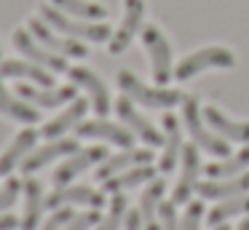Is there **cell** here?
Returning <instances> with one entry per match:
<instances>
[{
	"mask_svg": "<svg viewBox=\"0 0 249 230\" xmlns=\"http://www.w3.org/2000/svg\"><path fill=\"white\" fill-rule=\"evenodd\" d=\"M115 83L129 99L140 102V105L150 107V110H172V107L182 105L185 99V94L177 88H153V86L142 83L131 70H121L115 75Z\"/></svg>",
	"mask_w": 249,
	"mask_h": 230,
	"instance_id": "1",
	"label": "cell"
},
{
	"mask_svg": "<svg viewBox=\"0 0 249 230\" xmlns=\"http://www.w3.org/2000/svg\"><path fill=\"white\" fill-rule=\"evenodd\" d=\"M40 19L49 21L54 30L65 32V35L70 37H78V40H94V43H105L113 37V32H110V27L105 24V21H89V19H70L67 14H62V8H56L54 3H43L38 8Z\"/></svg>",
	"mask_w": 249,
	"mask_h": 230,
	"instance_id": "2",
	"label": "cell"
},
{
	"mask_svg": "<svg viewBox=\"0 0 249 230\" xmlns=\"http://www.w3.org/2000/svg\"><path fill=\"white\" fill-rule=\"evenodd\" d=\"M182 121H185V128H188L190 139L201 150H206L209 155H217V158H228L231 155V142L222 139L217 131L206 128L204 115H201V105L196 96H185L182 99Z\"/></svg>",
	"mask_w": 249,
	"mask_h": 230,
	"instance_id": "3",
	"label": "cell"
},
{
	"mask_svg": "<svg viewBox=\"0 0 249 230\" xmlns=\"http://www.w3.org/2000/svg\"><path fill=\"white\" fill-rule=\"evenodd\" d=\"M233 64H236V56H233L231 48L209 46V48H201V51H193L190 56H185L182 62L174 67V78L177 80H190L193 75L204 72V70H209V67L231 70Z\"/></svg>",
	"mask_w": 249,
	"mask_h": 230,
	"instance_id": "4",
	"label": "cell"
},
{
	"mask_svg": "<svg viewBox=\"0 0 249 230\" xmlns=\"http://www.w3.org/2000/svg\"><path fill=\"white\" fill-rule=\"evenodd\" d=\"M142 40L147 46V53H150V64H153V78H156L158 86H166L169 80L174 78V67H172V46L163 37V32L158 27L147 24L142 27Z\"/></svg>",
	"mask_w": 249,
	"mask_h": 230,
	"instance_id": "5",
	"label": "cell"
},
{
	"mask_svg": "<svg viewBox=\"0 0 249 230\" xmlns=\"http://www.w3.org/2000/svg\"><path fill=\"white\" fill-rule=\"evenodd\" d=\"M105 158H107V150H105L102 144H94V147H81L78 153L67 155L65 163L56 166V171H54V177H51V182H54V187H65V185H70V182L75 179L78 174H83L86 169H91V166H99Z\"/></svg>",
	"mask_w": 249,
	"mask_h": 230,
	"instance_id": "6",
	"label": "cell"
},
{
	"mask_svg": "<svg viewBox=\"0 0 249 230\" xmlns=\"http://www.w3.org/2000/svg\"><path fill=\"white\" fill-rule=\"evenodd\" d=\"M30 32H33V35L38 37L46 48L62 53V56H75V59L89 56V48L83 46L78 37H70V35H65V32L59 35V32H56L49 21H43V19H35V16H33V19H30Z\"/></svg>",
	"mask_w": 249,
	"mask_h": 230,
	"instance_id": "7",
	"label": "cell"
},
{
	"mask_svg": "<svg viewBox=\"0 0 249 230\" xmlns=\"http://www.w3.org/2000/svg\"><path fill=\"white\" fill-rule=\"evenodd\" d=\"M14 46H17V51L22 53V56H27L30 62L40 64V67H46V70H54V72H67V70H70L67 56L51 51V48L38 46V43H35V35L30 30H17L14 32Z\"/></svg>",
	"mask_w": 249,
	"mask_h": 230,
	"instance_id": "8",
	"label": "cell"
},
{
	"mask_svg": "<svg viewBox=\"0 0 249 230\" xmlns=\"http://www.w3.org/2000/svg\"><path fill=\"white\" fill-rule=\"evenodd\" d=\"M182 169H179V179L172 190V203L182 206L190 201L196 185H198V174H201V155H198V144H182Z\"/></svg>",
	"mask_w": 249,
	"mask_h": 230,
	"instance_id": "9",
	"label": "cell"
},
{
	"mask_svg": "<svg viewBox=\"0 0 249 230\" xmlns=\"http://www.w3.org/2000/svg\"><path fill=\"white\" fill-rule=\"evenodd\" d=\"M91 206V209H102L105 206V193L94 190L89 185H65V187H54L51 195H46V209H62V206Z\"/></svg>",
	"mask_w": 249,
	"mask_h": 230,
	"instance_id": "10",
	"label": "cell"
},
{
	"mask_svg": "<svg viewBox=\"0 0 249 230\" xmlns=\"http://www.w3.org/2000/svg\"><path fill=\"white\" fill-rule=\"evenodd\" d=\"M75 128H78V137L102 139V142L118 144L121 150L134 147V131H131V128H126V126H121V123L105 121V118H97V121H81Z\"/></svg>",
	"mask_w": 249,
	"mask_h": 230,
	"instance_id": "11",
	"label": "cell"
},
{
	"mask_svg": "<svg viewBox=\"0 0 249 230\" xmlns=\"http://www.w3.org/2000/svg\"><path fill=\"white\" fill-rule=\"evenodd\" d=\"M113 107H115V112H118V118L126 123V128H131V131H134V137H140L142 142H147L150 147H158V144L163 147V131H158V128L153 126L145 115H140V112H137L134 99H129V96L124 94Z\"/></svg>",
	"mask_w": 249,
	"mask_h": 230,
	"instance_id": "12",
	"label": "cell"
},
{
	"mask_svg": "<svg viewBox=\"0 0 249 230\" xmlns=\"http://www.w3.org/2000/svg\"><path fill=\"white\" fill-rule=\"evenodd\" d=\"M142 19H145V0H124V19L113 37H110V53H124L131 46L134 35L142 30Z\"/></svg>",
	"mask_w": 249,
	"mask_h": 230,
	"instance_id": "13",
	"label": "cell"
},
{
	"mask_svg": "<svg viewBox=\"0 0 249 230\" xmlns=\"http://www.w3.org/2000/svg\"><path fill=\"white\" fill-rule=\"evenodd\" d=\"M17 94L22 96V99L33 102L35 107H46V110H54V107H62L67 105V102L78 99V91L75 86H51V88H46V86H30V83H19L17 86Z\"/></svg>",
	"mask_w": 249,
	"mask_h": 230,
	"instance_id": "14",
	"label": "cell"
},
{
	"mask_svg": "<svg viewBox=\"0 0 249 230\" xmlns=\"http://www.w3.org/2000/svg\"><path fill=\"white\" fill-rule=\"evenodd\" d=\"M78 142L75 139H51L49 144H43V147H35L33 153L27 155V158L22 160V171L24 174H35V171H40L43 166H49V163H54L56 158H67V155H72V153H78Z\"/></svg>",
	"mask_w": 249,
	"mask_h": 230,
	"instance_id": "15",
	"label": "cell"
},
{
	"mask_svg": "<svg viewBox=\"0 0 249 230\" xmlns=\"http://www.w3.org/2000/svg\"><path fill=\"white\" fill-rule=\"evenodd\" d=\"M179 155H182V123L177 115L166 112L163 115V153L158 158V171L169 174L177 166Z\"/></svg>",
	"mask_w": 249,
	"mask_h": 230,
	"instance_id": "16",
	"label": "cell"
},
{
	"mask_svg": "<svg viewBox=\"0 0 249 230\" xmlns=\"http://www.w3.org/2000/svg\"><path fill=\"white\" fill-rule=\"evenodd\" d=\"M67 75H70V80L72 83H78L81 88H86L89 91V99H91V107L97 110V115L99 118H105L110 112V94H107V86L102 83V80L97 78V75L91 72V70H86V67H70L67 70Z\"/></svg>",
	"mask_w": 249,
	"mask_h": 230,
	"instance_id": "17",
	"label": "cell"
},
{
	"mask_svg": "<svg viewBox=\"0 0 249 230\" xmlns=\"http://www.w3.org/2000/svg\"><path fill=\"white\" fill-rule=\"evenodd\" d=\"M142 163H153V150H142V147H129L118 155H107L102 163L97 166V179H110V177L121 174V171L131 169V166H142Z\"/></svg>",
	"mask_w": 249,
	"mask_h": 230,
	"instance_id": "18",
	"label": "cell"
},
{
	"mask_svg": "<svg viewBox=\"0 0 249 230\" xmlns=\"http://www.w3.org/2000/svg\"><path fill=\"white\" fill-rule=\"evenodd\" d=\"M201 198H209V201H222V198H233V195H247L249 193V171H241L236 177H228V179H206L196 185Z\"/></svg>",
	"mask_w": 249,
	"mask_h": 230,
	"instance_id": "19",
	"label": "cell"
},
{
	"mask_svg": "<svg viewBox=\"0 0 249 230\" xmlns=\"http://www.w3.org/2000/svg\"><path fill=\"white\" fill-rule=\"evenodd\" d=\"M201 115H204V121L209 123L222 139L249 144V121H233V118H228L222 110H217V107H212V105H206L204 110H201Z\"/></svg>",
	"mask_w": 249,
	"mask_h": 230,
	"instance_id": "20",
	"label": "cell"
},
{
	"mask_svg": "<svg viewBox=\"0 0 249 230\" xmlns=\"http://www.w3.org/2000/svg\"><path fill=\"white\" fill-rule=\"evenodd\" d=\"M35 142H38V131H35V128H22V131L14 137V142L6 147V153L0 155V174L11 177L14 169L22 166V160L35 150Z\"/></svg>",
	"mask_w": 249,
	"mask_h": 230,
	"instance_id": "21",
	"label": "cell"
},
{
	"mask_svg": "<svg viewBox=\"0 0 249 230\" xmlns=\"http://www.w3.org/2000/svg\"><path fill=\"white\" fill-rule=\"evenodd\" d=\"M46 209V195L43 187L38 179H33V174L24 179V214L19 219V228L22 230H35L40 225V214Z\"/></svg>",
	"mask_w": 249,
	"mask_h": 230,
	"instance_id": "22",
	"label": "cell"
},
{
	"mask_svg": "<svg viewBox=\"0 0 249 230\" xmlns=\"http://www.w3.org/2000/svg\"><path fill=\"white\" fill-rule=\"evenodd\" d=\"M163 190H166V182L158 179V177L147 182V187L142 190L140 214H142V228H145V230H161V222H158V209H161V201H163Z\"/></svg>",
	"mask_w": 249,
	"mask_h": 230,
	"instance_id": "23",
	"label": "cell"
},
{
	"mask_svg": "<svg viewBox=\"0 0 249 230\" xmlns=\"http://www.w3.org/2000/svg\"><path fill=\"white\" fill-rule=\"evenodd\" d=\"M0 75L3 78H24V80H33L35 86H46L51 88L54 86V78L46 67L35 62H22V59H8V62H0Z\"/></svg>",
	"mask_w": 249,
	"mask_h": 230,
	"instance_id": "24",
	"label": "cell"
},
{
	"mask_svg": "<svg viewBox=\"0 0 249 230\" xmlns=\"http://www.w3.org/2000/svg\"><path fill=\"white\" fill-rule=\"evenodd\" d=\"M86 110H89V102L78 96V99H72V102H70V107H67L65 112H59V115H56L54 121L46 123L40 134H43V137H49V139H59L62 134H67L70 128H75L78 123L83 121Z\"/></svg>",
	"mask_w": 249,
	"mask_h": 230,
	"instance_id": "25",
	"label": "cell"
},
{
	"mask_svg": "<svg viewBox=\"0 0 249 230\" xmlns=\"http://www.w3.org/2000/svg\"><path fill=\"white\" fill-rule=\"evenodd\" d=\"M158 177V169L153 163H142V166H131V169L121 171V174L105 179V190L107 193H124L129 187H140V185H147L150 179Z\"/></svg>",
	"mask_w": 249,
	"mask_h": 230,
	"instance_id": "26",
	"label": "cell"
},
{
	"mask_svg": "<svg viewBox=\"0 0 249 230\" xmlns=\"http://www.w3.org/2000/svg\"><path fill=\"white\" fill-rule=\"evenodd\" d=\"M0 112L14 118V121H19V123H27V126H33V123L40 121L38 110H35L33 105H27L24 99H17V96L3 86V75H0Z\"/></svg>",
	"mask_w": 249,
	"mask_h": 230,
	"instance_id": "27",
	"label": "cell"
},
{
	"mask_svg": "<svg viewBox=\"0 0 249 230\" xmlns=\"http://www.w3.org/2000/svg\"><path fill=\"white\" fill-rule=\"evenodd\" d=\"M247 169H249V144L244 150H238V153L217 160V163H209L206 166V177L209 179H228V177H236Z\"/></svg>",
	"mask_w": 249,
	"mask_h": 230,
	"instance_id": "28",
	"label": "cell"
},
{
	"mask_svg": "<svg viewBox=\"0 0 249 230\" xmlns=\"http://www.w3.org/2000/svg\"><path fill=\"white\" fill-rule=\"evenodd\" d=\"M238 214H249V195H233V198H222L214 209L209 212V225H222L228 219L238 217Z\"/></svg>",
	"mask_w": 249,
	"mask_h": 230,
	"instance_id": "29",
	"label": "cell"
},
{
	"mask_svg": "<svg viewBox=\"0 0 249 230\" xmlns=\"http://www.w3.org/2000/svg\"><path fill=\"white\" fill-rule=\"evenodd\" d=\"M56 8L67 11V14H75L78 19H89V21H102L107 16V8L99 3H89V0H51Z\"/></svg>",
	"mask_w": 249,
	"mask_h": 230,
	"instance_id": "30",
	"label": "cell"
},
{
	"mask_svg": "<svg viewBox=\"0 0 249 230\" xmlns=\"http://www.w3.org/2000/svg\"><path fill=\"white\" fill-rule=\"evenodd\" d=\"M126 212H129V201H126L124 193H113L110 198V212L105 219H99L97 230H118L121 222L126 219Z\"/></svg>",
	"mask_w": 249,
	"mask_h": 230,
	"instance_id": "31",
	"label": "cell"
},
{
	"mask_svg": "<svg viewBox=\"0 0 249 230\" xmlns=\"http://www.w3.org/2000/svg\"><path fill=\"white\" fill-rule=\"evenodd\" d=\"M201 219H204V203L188 201L185 203V214L179 219V230H201Z\"/></svg>",
	"mask_w": 249,
	"mask_h": 230,
	"instance_id": "32",
	"label": "cell"
},
{
	"mask_svg": "<svg viewBox=\"0 0 249 230\" xmlns=\"http://www.w3.org/2000/svg\"><path fill=\"white\" fill-rule=\"evenodd\" d=\"M22 190H24V182L17 179V177H11L6 185L0 187V214L8 212V209L17 203V198H19V193H22Z\"/></svg>",
	"mask_w": 249,
	"mask_h": 230,
	"instance_id": "33",
	"label": "cell"
},
{
	"mask_svg": "<svg viewBox=\"0 0 249 230\" xmlns=\"http://www.w3.org/2000/svg\"><path fill=\"white\" fill-rule=\"evenodd\" d=\"M99 209H89V212H81V214H72V219L67 222L65 230H89L94 225H99Z\"/></svg>",
	"mask_w": 249,
	"mask_h": 230,
	"instance_id": "34",
	"label": "cell"
},
{
	"mask_svg": "<svg viewBox=\"0 0 249 230\" xmlns=\"http://www.w3.org/2000/svg\"><path fill=\"white\" fill-rule=\"evenodd\" d=\"M158 217H161V230H179L177 203H172V201H161V209H158Z\"/></svg>",
	"mask_w": 249,
	"mask_h": 230,
	"instance_id": "35",
	"label": "cell"
},
{
	"mask_svg": "<svg viewBox=\"0 0 249 230\" xmlns=\"http://www.w3.org/2000/svg\"><path fill=\"white\" fill-rule=\"evenodd\" d=\"M72 209L70 206H62V209H54V214H51L49 219H46V225L40 230H65L67 228V222L72 219Z\"/></svg>",
	"mask_w": 249,
	"mask_h": 230,
	"instance_id": "36",
	"label": "cell"
},
{
	"mask_svg": "<svg viewBox=\"0 0 249 230\" xmlns=\"http://www.w3.org/2000/svg\"><path fill=\"white\" fill-rule=\"evenodd\" d=\"M124 228H126V230H145V228H142V214H140V209H134V212H126Z\"/></svg>",
	"mask_w": 249,
	"mask_h": 230,
	"instance_id": "37",
	"label": "cell"
},
{
	"mask_svg": "<svg viewBox=\"0 0 249 230\" xmlns=\"http://www.w3.org/2000/svg\"><path fill=\"white\" fill-rule=\"evenodd\" d=\"M14 228H19V219L14 217V214H0V230H14Z\"/></svg>",
	"mask_w": 249,
	"mask_h": 230,
	"instance_id": "38",
	"label": "cell"
},
{
	"mask_svg": "<svg viewBox=\"0 0 249 230\" xmlns=\"http://www.w3.org/2000/svg\"><path fill=\"white\" fill-rule=\"evenodd\" d=\"M238 230H249V217H247V219H244V222H241V225H238Z\"/></svg>",
	"mask_w": 249,
	"mask_h": 230,
	"instance_id": "39",
	"label": "cell"
},
{
	"mask_svg": "<svg viewBox=\"0 0 249 230\" xmlns=\"http://www.w3.org/2000/svg\"><path fill=\"white\" fill-rule=\"evenodd\" d=\"M214 230H231V228H228V225L222 222V225H214Z\"/></svg>",
	"mask_w": 249,
	"mask_h": 230,
	"instance_id": "40",
	"label": "cell"
},
{
	"mask_svg": "<svg viewBox=\"0 0 249 230\" xmlns=\"http://www.w3.org/2000/svg\"><path fill=\"white\" fill-rule=\"evenodd\" d=\"M0 62H3V51H0Z\"/></svg>",
	"mask_w": 249,
	"mask_h": 230,
	"instance_id": "41",
	"label": "cell"
}]
</instances>
